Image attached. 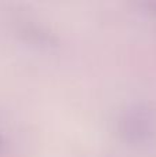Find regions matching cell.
<instances>
[{
	"mask_svg": "<svg viewBox=\"0 0 156 157\" xmlns=\"http://www.w3.org/2000/svg\"><path fill=\"white\" fill-rule=\"evenodd\" d=\"M155 124L156 116L154 109L142 105L133 108L124 114L120 121V131L129 141H146L154 134Z\"/></svg>",
	"mask_w": 156,
	"mask_h": 157,
	"instance_id": "6da1fadb",
	"label": "cell"
},
{
	"mask_svg": "<svg viewBox=\"0 0 156 157\" xmlns=\"http://www.w3.org/2000/svg\"><path fill=\"white\" fill-rule=\"evenodd\" d=\"M152 7V10H155V13H156V3H151V4H149Z\"/></svg>",
	"mask_w": 156,
	"mask_h": 157,
	"instance_id": "7a4b0ae2",
	"label": "cell"
},
{
	"mask_svg": "<svg viewBox=\"0 0 156 157\" xmlns=\"http://www.w3.org/2000/svg\"><path fill=\"white\" fill-rule=\"evenodd\" d=\"M2 146H3V136L0 135V147H2Z\"/></svg>",
	"mask_w": 156,
	"mask_h": 157,
	"instance_id": "3957f363",
	"label": "cell"
}]
</instances>
